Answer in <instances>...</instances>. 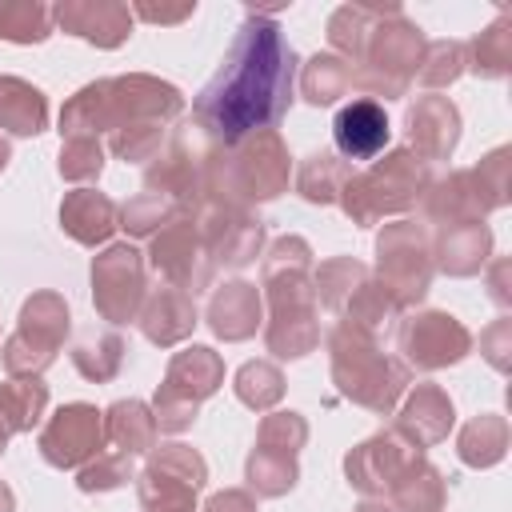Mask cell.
Masks as SVG:
<instances>
[{
	"label": "cell",
	"mask_w": 512,
	"mask_h": 512,
	"mask_svg": "<svg viewBox=\"0 0 512 512\" xmlns=\"http://www.w3.org/2000/svg\"><path fill=\"white\" fill-rule=\"evenodd\" d=\"M292 96V48L264 16H248L216 80L200 92L196 116L224 140L272 124Z\"/></svg>",
	"instance_id": "1"
},
{
	"label": "cell",
	"mask_w": 512,
	"mask_h": 512,
	"mask_svg": "<svg viewBox=\"0 0 512 512\" xmlns=\"http://www.w3.org/2000/svg\"><path fill=\"white\" fill-rule=\"evenodd\" d=\"M92 280H96V304L104 308V316L112 320L132 316L136 296H140V260L132 248H108L96 260Z\"/></svg>",
	"instance_id": "2"
},
{
	"label": "cell",
	"mask_w": 512,
	"mask_h": 512,
	"mask_svg": "<svg viewBox=\"0 0 512 512\" xmlns=\"http://www.w3.org/2000/svg\"><path fill=\"white\" fill-rule=\"evenodd\" d=\"M96 436H100V416H96V408L72 404V408H64V412H56V420L48 424L40 448H44V456H48L52 464L68 468V464L84 460V456L96 448Z\"/></svg>",
	"instance_id": "3"
},
{
	"label": "cell",
	"mask_w": 512,
	"mask_h": 512,
	"mask_svg": "<svg viewBox=\"0 0 512 512\" xmlns=\"http://www.w3.org/2000/svg\"><path fill=\"white\" fill-rule=\"evenodd\" d=\"M336 148L352 160H372L384 144H388V120H384V108L372 104V100H356L348 108H340L336 124Z\"/></svg>",
	"instance_id": "4"
},
{
	"label": "cell",
	"mask_w": 512,
	"mask_h": 512,
	"mask_svg": "<svg viewBox=\"0 0 512 512\" xmlns=\"http://www.w3.org/2000/svg\"><path fill=\"white\" fill-rule=\"evenodd\" d=\"M404 344H408V352H412L416 364L436 368V364H448V360H460V356H464L468 332H464L452 316L428 312V316H420V320L404 332Z\"/></svg>",
	"instance_id": "5"
},
{
	"label": "cell",
	"mask_w": 512,
	"mask_h": 512,
	"mask_svg": "<svg viewBox=\"0 0 512 512\" xmlns=\"http://www.w3.org/2000/svg\"><path fill=\"white\" fill-rule=\"evenodd\" d=\"M56 16L64 28L96 44H120L128 32V12L116 4H64Z\"/></svg>",
	"instance_id": "6"
},
{
	"label": "cell",
	"mask_w": 512,
	"mask_h": 512,
	"mask_svg": "<svg viewBox=\"0 0 512 512\" xmlns=\"http://www.w3.org/2000/svg\"><path fill=\"white\" fill-rule=\"evenodd\" d=\"M412 140L428 156H444L456 144V108L440 96H428L412 108Z\"/></svg>",
	"instance_id": "7"
},
{
	"label": "cell",
	"mask_w": 512,
	"mask_h": 512,
	"mask_svg": "<svg viewBox=\"0 0 512 512\" xmlns=\"http://www.w3.org/2000/svg\"><path fill=\"white\" fill-rule=\"evenodd\" d=\"M0 124L20 136L40 132L44 128V96L24 80L0 76Z\"/></svg>",
	"instance_id": "8"
},
{
	"label": "cell",
	"mask_w": 512,
	"mask_h": 512,
	"mask_svg": "<svg viewBox=\"0 0 512 512\" xmlns=\"http://www.w3.org/2000/svg\"><path fill=\"white\" fill-rule=\"evenodd\" d=\"M112 224H116V216H112V204L104 196H96V192H72L68 196V204H64V228L76 240L96 244V240H104L112 232Z\"/></svg>",
	"instance_id": "9"
},
{
	"label": "cell",
	"mask_w": 512,
	"mask_h": 512,
	"mask_svg": "<svg viewBox=\"0 0 512 512\" xmlns=\"http://www.w3.org/2000/svg\"><path fill=\"white\" fill-rule=\"evenodd\" d=\"M212 328L220 336H248L256 328V292L248 284H228L216 300H212Z\"/></svg>",
	"instance_id": "10"
},
{
	"label": "cell",
	"mask_w": 512,
	"mask_h": 512,
	"mask_svg": "<svg viewBox=\"0 0 512 512\" xmlns=\"http://www.w3.org/2000/svg\"><path fill=\"white\" fill-rule=\"evenodd\" d=\"M500 452H504V420L480 416L476 424H468V432L460 440V456L468 464H492V460H500Z\"/></svg>",
	"instance_id": "11"
},
{
	"label": "cell",
	"mask_w": 512,
	"mask_h": 512,
	"mask_svg": "<svg viewBox=\"0 0 512 512\" xmlns=\"http://www.w3.org/2000/svg\"><path fill=\"white\" fill-rule=\"evenodd\" d=\"M420 424H428L424 428V440H440L448 432V424H452V404L436 388H420L412 396V404H408V428L420 432Z\"/></svg>",
	"instance_id": "12"
},
{
	"label": "cell",
	"mask_w": 512,
	"mask_h": 512,
	"mask_svg": "<svg viewBox=\"0 0 512 512\" xmlns=\"http://www.w3.org/2000/svg\"><path fill=\"white\" fill-rule=\"evenodd\" d=\"M484 248H488V228H480V224H468V228H460V232H452L448 240H444V264L452 268V272H472L480 260H484Z\"/></svg>",
	"instance_id": "13"
},
{
	"label": "cell",
	"mask_w": 512,
	"mask_h": 512,
	"mask_svg": "<svg viewBox=\"0 0 512 512\" xmlns=\"http://www.w3.org/2000/svg\"><path fill=\"white\" fill-rule=\"evenodd\" d=\"M344 84H348V68H344L340 60H332V56H316V60L308 64V72H304V92H308V100H316V104L336 100Z\"/></svg>",
	"instance_id": "14"
},
{
	"label": "cell",
	"mask_w": 512,
	"mask_h": 512,
	"mask_svg": "<svg viewBox=\"0 0 512 512\" xmlns=\"http://www.w3.org/2000/svg\"><path fill=\"white\" fill-rule=\"evenodd\" d=\"M108 432H112V440L124 444V452H144L148 440H152V424H148V416H144L140 404H116Z\"/></svg>",
	"instance_id": "15"
},
{
	"label": "cell",
	"mask_w": 512,
	"mask_h": 512,
	"mask_svg": "<svg viewBox=\"0 0 512 512\" xmlns=\"http://www.w3.org/2000/svg\"><path fill=\"white\" fill-rule=\"evenodd\" d=\"M0 36H8V40H44L48 36V12L40 4L0 8Z\"/></svg>",
	"instance_id": "16"
},
{
	"label": "cell",
	"mask_w": 512,
	"mask_h": 512,
	"mask_svg": "<svg viewBox=\"0 0 512 512\" xmlns=\"http://www.w3.org/2000/svg\"><path fill=\"white\" fill-rule=\"evenodd\" d=\"M12 508V496H8V488H0V512H8Z\"/></svg>",
	"instance_id": "17"
},
{
	"label": "cell",
	"mask_w": 512,
	"mask_h": 512,
	"mask_svg": "<svg viewBox=\"0 0 512 512\" xmlns=\"http://www.w3.org/2000/svg\"><path fill=\"white\" fill-rule=\"evenodd\" d=\"M4 160H8V144L0 140V168H4Z\"/></svg>",
	"instance_id": "18"
},
{
	"label": "cell",
	"mask_w": 512,
	"mask_h": 512,
	"mask_svg": "<svg viewBox=\"0 0 512 512\" xmlns=\"http://www.w3.org/2000/svg\"><path fill=\"white\" fill-rule=\"evenodd\" d=\"M360 512H384V508H372V504H364V508H360Z\"/></svg>",
	"instance_id": "19"
}]
</instances>
